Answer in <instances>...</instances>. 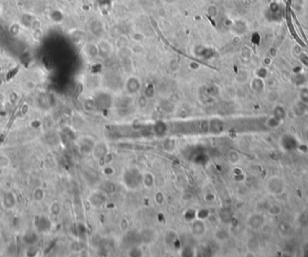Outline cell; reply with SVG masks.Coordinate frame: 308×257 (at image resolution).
Instances as JSON below:
<instances>
[{
  "mask_svg": "<svg viewBox=\"0 0 308 257\" xmlns=\"http://www.w3.org/2000/svg\"><path fill=\"white\" fill-rule=\"evenodd\" d=\"M89 29H90V31L93 33V35L99 36L104 31V25L99 20H94L90 23Z\"/></svg>",
  "mask_w": 308,
  "mask_h": 257,
  "instance_id": "obj_1",
  "label": "cell"
},
{
  "mask_svg": "<svg viewBox=\"0 0 308 257\" xmlns=\"http://www.w3.org/2000/svg\"><path fill=\"white\" fill-rule=\"evenodd\" d=\"M97 46L99 49V54L103 57H107L112 52V45L107 41H101Z\"/></svg>",
  "mask_w": 308,
  "mask_h": 257,
  "instance_id": "obj_2",
  "label": "cell"
},
{
  "mask_svg": "<svg viewBox=\"0 0 308 257\" xmlns=\"http://www.w3.org/2000/svg\"><path fill=\"white\" fill-rule=\"evenodd\" d=\"M131 38H132V40L133 41V42L140 43V42H141L144 39H145V36H144V34L141 33V32L135 31V32L132 33Z\"/></svg>",
  "mask_w": 308,
  "mask_h": 257,
  "instance_id": "obj_3",
  "label": "cell"
},
{
  "mask_svg": "<svg viewBox=\"0 0 308 257\" xmlns=\"http://www.w3.org/2000/svg\"><path fill=\"white\" fill-rule=\"evenodd\" d=\"M127 43H128V40L126 37L124 36H119L118 39H117V42H116V44L117 46L119 47V49H122V48H124L127 46Z\"/></svg>",
  "mask_w": 308,
  "mask_h": 257,
  "instance_id": "obj_4",
  "label": "cell"
},
{
  "mask_svg": "<svg viewBox=\"0 0 308 257\" xmlns=\"http://www.w3.org/2000/svg\"><path fill=\"white\" fill-rule=\"evenodd\" d=\"M131 51L135 54H140L143 51V46L141 45L140 43H136L134 42V44L132 46V49H131Z\"/></svg>",
  "mask_w": 308,
  "mask_h": 257,
  "instance_id": "obj_5",
  "label": "cell"
},
{
  "mask_svg": "<svg viewBox=\"0 0 308 257\" xmlns=\"http://www.w3.org/2000/svg\"><path fill=\"white\" fill-rule=\"evenodd\" d=\"M206 13L211 16V17H215L217 15V13H218V8H217L215 6L211 5L207 7L206 9Z\"/></svg>",
  "mask_w": 308,
  "mask_h": 257,
  "instance_id": "obj_6",
  "label": "cell"
},
{
  "mask_svg": "<svg viewBox=\"0 0 308 257\" xmlns=\"http://www.w3.org/2000/svg\"><path fill=\"white\" fill-rule=\"evenodd\" d=\"M4 202H5V206H6V207H7V208L12 207L13 205L14 204V200L13 195H11V194L6 195V197H5V201H4Z\"/></svg>",
  "mask_w": 308,
  "mask_h": 257,
  "instance_id": "obj_7",
  "label": "cell"
},
{
  "mask_svg": "<svg viewBox=\"0 0 308 257\" xmlns=\"http://www.w3.org/2000/svg\"><path fill=\"white\" fill-rule=\"evenodd\" d=\"M158 14L161 18H166L168 15V11L164 6H159L158 8Z\"/></svg>",
  "mask_w": 308,
  "mask_h": 257,
  "instance_id": "obj_8",
  "label": "cell"
},
{
  "mask_svg": "<svg viewBox=\"0 0 308 257\" xmlns=\"http://www.w3.org/2000/svg\"><path fill=\"white\" fill-rule=\"evenodd\" d=\"M240 42H241V36L239 35V34H235L232 38V42L238 44V43H240Z\"/></svg>",
  "mask_w": 308,
  "mask_h": 257,
  "instance_id": "obj_9",
  "label": "cell"
},
{
  "mask_svg": "<svg viewBox=\"0 0 308 257\" xmlns=\"http://www.w3.org/2000/svg\"><path fill=\"white\" fill-rule=\"evenodd\" d=\"M87 16L85 14H80L79 16V21L80 23H85V22H87Z\"/></svg>",
  "mask_w": 308,
  "mask_h": 257,
  "instance_id": "obj_10",
  "label": "cell"
},
{
  "mask_svg": "<svg viewBox=\"0 0 308 257\" xmlns=\"http://www.w3.org/2000/svg\"><path fill=\"white\" fill-rule=\"evenodd\" d=\"M165 1L167 2V3H173V2H175V0H165Z\"/></svg>",
  "mask_w": 308,
  "mask_h": 257,
  "instance_id": "obj_11",
  "label": "cell"
}]
</instances>
